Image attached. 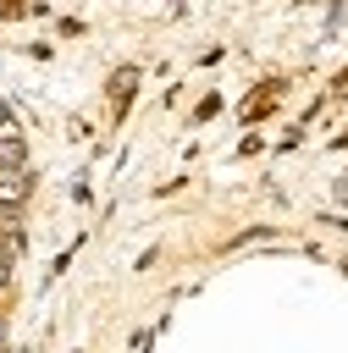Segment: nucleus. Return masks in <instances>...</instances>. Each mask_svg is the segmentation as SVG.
Instances as JSON below:
<instances>
[{
	"instance_id": "obj_1",
	"label": "nucleus",
	"mask_w": 348,
	"mask_h": 353,
	"mask_svg": "<svg viewBox=\"0 0 348 353\" xmlns=\"http://www.w3.org/2000/svg\"><path fill=\"white\" fill-rule=\"evenodd\" d=\"M33 199V165L22 171H0V210H22Z\"/></svg>"
},
{
	"instance_id": "obj_2",
	"label": "nucleus",
	"mask_w": 348,
	"mask_h": 353,
	"mask_svg": "<svg viewBox=\"0 0 348 353\" xmlns=\"http://www.w3.org/2000/svg\"><path fill=\"white\" fill-rule=\"evenodd\" d=\"M28 165V138H22V127H11V132H0V171H22Z\"/></svg>"
},
{
	"instance_id": "obj_3",
	"label": "nucleus",
	"mask_w": 348,
	"mask_h": 353,
	"mask_svg": "<svg viewBox=\"0 0 348 353\" xmlns=\"http://www.w3.org/2000/svg\"><path fill=\"white\" fill-rule=\"evenodd\" d=\"M0 237H6V243H17V248H28V232H22V210H0Z\"/></svg>"
},
{
	"instance_id": "obj_4",
	"label": "nucleus",
	"mask_w": 348,
	"mask_h": 353,
	"mask_svg": "<svg viewBox=\"0 0 348 353\" xmlns=\"http://www.w3.org/2000/svg\"><path fill=\"white\" fill-rule=\"evenodd\" d=\"M133 83H138V66H122V72L110 77V94H116V105H127V99H133Z\"/></svg>"
},
{
	"instance_id": "obj_5",
	"label": "nucleus",
	"mask_w": 348,
	"mask_h": 353,
	"mask_svg": "<svg viewBox=\"0 0 348 353\" xmlns=\"http://www.w3.org/2000/svg\"><path fill=\"white\" fill-rule=\"evenodd\" d=\"M265 237H276V226H254V232H243V237H232L226 248H243V243H265Z\"/></svg>"
},
{
	"instance_id": "obj_6",
	"label": "nucleus",
	"mask_w": 348,
	"mask_h": 353,
	"mask_svg": "<svg viewBox=\"0 0 348 353\" xmlns=\"http://www.w3.org/2000/svg\"><path fill=\"white\" fill-rule=\"evenodd\" d=\"M11 127H17V116H11V105L0 99V132H11Z\"/></svg>"
},
{
	"instance_id": "obj_7",
	"label": "nucleus",
	"mask_w": 348,
	"mask_h": 353,
	"mask_svg": "<svg viewBox=\"0 0 348 353\" xmlns=\"http://www.w3.org/2000/svg\"><path fill=\"white\" fill-rule=\"evenodd\" d=\"M0 347H11V325H6V314H0Z\"/></svg>"
},
{
	"instance_id": "obj_8",
	"label": "nucleus",
	"mask_w": 348,
	"mask_h": 353,
	"mask_svg": "<svg viewBox=\"0 0 348 353\" xmlns=\"http://www.w3.org/2000/svg\"><path fill=\"white\" fill-rule=\"evenodd\" d=\"M0 353H22V347H0Z\"/></svg>"
}]
</instances>
